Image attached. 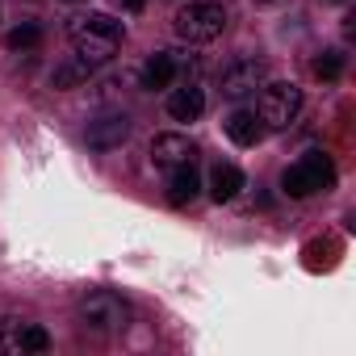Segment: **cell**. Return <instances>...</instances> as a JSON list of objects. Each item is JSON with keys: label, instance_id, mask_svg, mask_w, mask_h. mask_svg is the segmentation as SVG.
Wrapping results in <instances>:
<instances>
[{"label": "cell", "instance_id": "6da1fadb", "mask_svg": "<svg viewBox=\"0 0 356 356\" xmlns=\"http://www.w3.org/2000/svg\"><path fill=\"white\" fill-rule=\"evenodd\" d=\"M67 38H72V47L84 63L101 67L122 47V22H113L109 13H76L67 22Z\"/></svg>", "mask_w": 356, "mask_h": 356}, {"label": "cell", "instance_id": "7a4b0ae2", "mask_svg": "<svg viewBox=\"0 0 356 356\" xmlns=\"http://www.w3.org/2000/svg\"><path fill=\"white\" fill-rule=\"evenodd\" d=\"M80 327L92 331V335H118L130 327V306L113 293V289H92L84 302H80Z\"/></svg>", "mask_w": 356, "mask_h": 356}, {"label": "cell", "instance_id": "3957f363", "mask_svg": "<svg viewBox=\"0 0 356 356\" xmlns=\"http://www.w3.org/2000/svg\"><path fill=\"white\" fill-rule=\"evenodd\" d=\"M331 185H335V163H331L327 151H306V155H302L298 163H289L285 176H281V189H285L289 197H310V193L331 189Z\"/></svg>", "mask_w": 356, "mask_h": 356}, {"label": "cell", "instance_id": "277c9868", "mask_svg": "<svg viewBox=\"0 0 356 356\" xmlns=\"http://www.w3.org/2000/svg\"><path fill=\"white\" fill-rule=\"evenodd\" d=\"M172 30L185 42H214L227 30V9L214 5V0H189V5L172 17Z\"/></svg>", "mask_w": 356, "mask_h": 356}, {"label": "cell", "instance_id": "5b68a950", "mask_svg": "<svg viewBox=\"0 0 356 356\" xmlns=\"http://www.w3.org/2000/svg\"><path fill=\"white\" fill-rule=\"evenodd\" d=\"M298 113H302V88L298 84H264L260 88V109H256V118H260V126H268V130H285V126H293L298 122Z\"/></svg>", "mask_w": 356, "mask_h": 356}, {"label": "cell", "instance_id": "8992f818", "mask_svg": "<svg viewBox=\"0 0 356 356\" xmlns=\"http://www.w3.org/2000/svg\"><path fill=\"white\" fill-rule=\"evenodd\" d=\"M268 84V67H264V59H235L227 72H222V97L227 101H248V97H256L260 88Z\"/></svg>", "mask_w": 356, "mask_h": 356}, {"label": "cell", "instance_id": "52a82bcc", "mask_svg": "<svg viewBox=\"0 0 356 356\" xmlns=\"http://www.w3.org/2000/svg\"><path fill=\"white\" fill-rule=\"evenodd\" d=\"M84 138H88L92 151H113V147H122V143L130 138V118H126L122 109H109V113H101V118L88 122Z\"/></svg>", "mask_w": 356, "mask_h": 356}, {"label": "cell", "instance_id": "ba28073f", "mask_svg": "<svg viewBox=\"0 0 356 356\" xmlns=\"http://www.w3.org/2000/svg\"><path fill=\"white\" fill-rule=\"evenodd\" d=\"M189 63H193V59L181 55V51H155V55L147 59V67H143V88H151V92L172 88V80L181 76Z\"/></svg>", "mask_w": 356, "mask_h": 356}, {"label": "cell", "instance_id": "9c48e42d", "mask_svg": "<svg viewBox=\"0 0 356 356\" xmlns=\"http://www.w3.org/2000/svg\"><path fill=\"white\" fill-rule=\"evenodd\" d=\"M193 155H197V147L185 134H155V143H151V163L163 168V172L181 168V163H193Z\"/></svg>", "mask_w": 356, "mask_h": 356}, {"label": "cell", "instance_id": "30bf717a", "mask_svg": "<svg viewBox=\"0 0 356 356\" xmlns=\"http://www.w3.org/2000/svg\"><path fill=\"white\" fill-rule=\"evenodd\" d=\"M168 113H172V122H197V118L206 113V92H202L197 84L176 88V92L168 97Z\"/></svg>", "mask_w": 356, "mask_h": 356}, {"label": "cell", "instance_id": "8fae6325", "mask_svg": "<svg viewBox=\"0 0 356 356\" xmlns=\"http://www.w3.org/2000/svg\"><path fill=\"white\" fill-rule=\"evenodd\" d=\"M197 193H202V176L193 172V163L172 168V176H168V202L172 206H189Z\"/></svg>", "mask_w": 356, "mask_h": 356}, {"label": "cell", "instance_id": "7c38bea8", "mask_svg": "<svg viewBox=\"0 0 356 356\" xmlns=\"http://www.w3.org/2000/svg\"><path fill=\"white\" fill-rule=\"evenodd\" d=\"M227 134H231V143H239V147H256V143L264 138V126H260V118H256L252 109H235V113L227 118Z\"/></svg>", "mask_w": 356, "mask_h": 356}, {"label": "cell", "instance_id": "4fadbf2b", "mask_svg": "<svg viewBox=\"0 0 356 356\" xmlns=\"http://www.w3.org/2000/svg\"><path fill=\"white\" fill-rule=\"evenodd\" d=\"M239 189H243V172H239L235 163H214V172H210V197L222 206V202H231Z\"/></svg>", "mask_w": 356, "mask_h": 356}, {"label": "cell", "instance_id": "5bb4252c", "mask_svg": "<svg viewBox=\"0 0 356 356\" xmlns=\"http://www.w3.org/2000/svg\"><path fill=\"white\" fill-rule=\"evenodd\" d=\"M88 76H92V63H84V59L76 55V59H67L63 67H55V88H76V84H88Z\"/></svg>", "mask_w": 356, "mask_h": 356}, {"label": "cell", "instance_id": "9a60e30c", "mask_svg": "<svg viewBox=\"0 0 356 356\" xmlns=\"http://www.w3.org/2000/svg\"><path fill=\"white\" fill-rule=\"evenodd\" d=\"M9 47H13V51H38V47H42V26H38V22H22V26L9 34Z\"/></svg>", "mask_w": 356, "mask_h": 356}, {"label": "cell", "instance_id": "2e32d148", "mask_svg": "<svg viewBox=\"0 0 356 356\" xmlns=\"http://www.w3.org/2000/svg\"><path fill=\"white\" fill-rule=\"evenodd\" d=\"M314 76H318L323 84L339 80V76H343V55H339V51H323V55L314 59Z\"/></svg>", "mask_w": 356, "mask_h": 356}, {"label": "cell", "instance_id": "e0dca14e", "mask_svg": "<svg viewBox=\"0 0 356 356\" xmlns=\"http://www.w3.org/2000/svg\"><path fill=\"white\" fill-rule=\"evenodd\" d=\"M47 348H51V335L38 323H22V352H47Z\"/></svg>", "mask_w": 356, "mask_h": 356}, {"label": "cell", "instance_id": "ac0fdd59", "mask_svg": "<svg viewBox=\"0 0 356 356\" xmlns=\"http://www.w3.org/2000/svg\"><path fill=\"white\" fill-rule=\"evenodd\" d=\"M0 352H22V323L17 318H5V327H0Z\"/></svg>", "mask_w": 356, "mask_h": 356}, {"label": "cell", "instance_id": "d6986e66", "mask_svg": "<svg viewBox=\"0 0 356 356\" xmlns=\"http://www.w3.org/2000/svg\"><path fill=\"white\" fill-rule=\"evenodd\" d=\"M122 5H126V9H130V13H138V9H143V5H147V0H122Z\"/></svg>", "mask_w": 356, "mask_h": 356}, {"label": "cell", "instance_id": "ffe728a7", "mask_svg": "<svg viewBox=\"0 0 356 356\" xmlns=\"http://www.w3.org/2000/svg\"><path fill=\"white\" fill-rule=\"evenodd\" d=\"M67 5H76V0H67Z\"/></svg>", "mask_w": 356, "mask_h": 356}, {"label": "cell", "instance_id": "44dd1931", "mask_svg": "<svg viewBox=\"0 0 356 356\" xmlns=\"http://www.w3.org/2000/svg\"><path fill=\"white\" fill-rule=\"evenodd\" d=\"M335 5H339V0H335Z\"/></svg>", "mask_w": 356, "mask_h": 356}]
</instances>
